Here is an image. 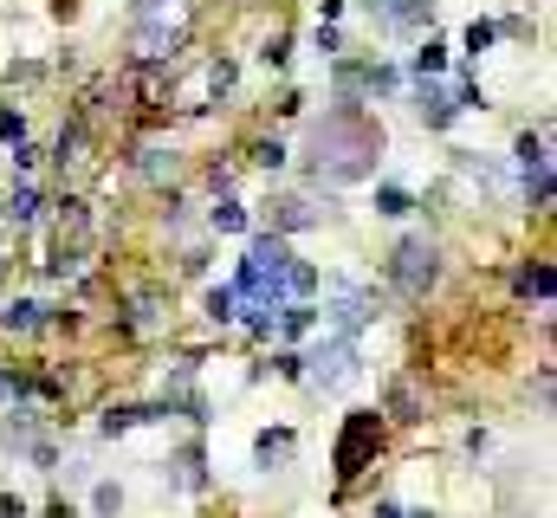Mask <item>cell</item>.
<instances>
[{
	"label": "cell",
	"mask_w": 557,
	"mask_h": 518,
	"mask_svg": "<svg viewBox=\"0 0 557 518\" xmlns=\"http://www.w3.org/2000/svg\"><path fill=\"white\" fill-rule=\"evenodd\" d=\"M305 156H311V175H318V182H363V175L376 169V156H383V124L363 117L357 104H337V111H324L318 124H311Z\"/></svg>",
	"instance_id": "6da1fadb"
},
{
	"label": "cell",
	"mask_w": 557,
	"mask_h": 518,
	"mask_svg": "<svg viewBox=\"0 0 557 518\" xmlns=\"http://www.w3.org/2000/svg\"><path fill=\"white\" fill-rule=\"evenodd\" d=\"M285 272H292V253H285V240L279 234H260L247 247V259H240V279H234V292H240V305H285Z\"/></svg>",
	"instance_id": "7a4b0ae2"
},
{
	"label": "cell",
	"mask_w": 557,
	"mask_h": 518,
	"mask_svg": "<svg viewBox=\"0 0 557 518\" xmlns=\"http://www.w3.org/2000/svg\"><path fill=\"white\" fill-rule=\"evenodd\" d=\"M376 441H383V421H376L370 408H350L344 434H337V447H331V467H337V480H357V473L370 467Z\"/></svg>",
	"instance_id": "3957f363"
},
{
	"label": "cell",
	"mask_w": 557,
	"mask_h": 518,
	"mask_svg": "<svg viewBox=\"0 0 557 518\" xmlns=\"http://www.w3.org/2000/svg\"><path fill=\"white\" fill-rule=\"evenodd\" d=\"M389 279H396L402 298H421L434 279H441V247H434V240H421V234H409V240L396 247V259H389Z\"/></svg>",
	"instance_id": "277c9868"
},
{
	"label": "cell",
	"mask_w": 557,
	"mask_h": 518,
	"mask_svg": "<svg viewBox=\"0 0 557 518\" xmlns=\"http://www.w3.org/2000/svg\"><path fill=\"white\" fill-rule=\"evenodd\" d=\"M305 363V376L318 389H344L350 376H357V337H324L318 350H311V357H298Z\"/></svg>",
	"instance_id": "5b68a950"
},
{
	"label": "cell",
	"mask_w": 557,
	"mask_h": 518,
	"mask_svg": "<svg viewBox=\"0 0 557 518\" xmlns=\"http://www.w3.org/2000/svg\"><path fill=\"white\" fill-rule=\"evenodd\" d=\"M324 324H331V337H357L363 324H376V298L370 292H350V285H331Z\"/></svg>",
	"instance_id": "8992f818"
},
{
	"label": "cell",
	"mask_w": 557,
	"mask_h": 518,
	"mask_svg": "<svg viewBox=\"0 0 557 518\" xmlns=\"http://www.w3.org/2000/svg\"><path fill=\"white\" fill-rule=\"evenodd\" d=\"M415 111H421V124H428V130H447L460 117V104H454V91H447V85L421 78V85H415Z\"/></svg>",
	"instance_id": "52a82bcc"
},
{
	"label": "cell",
	"mask_w": 557,
	"mask_h": 518,
	"mask_svg": "<svg viewBox=\"0 0 557 518\" xmlns=\"http://www.w3.org/2000/svg\"><path fill=\"white\" fill-rule=\"evenodd\" d=\"M182 46V20H143V33H137V52L149 65L156 59H169V52Z\"/></svg>",
	"instance_id": "ba28073f"
},
{
	"label": "cell",
	"mask_w": 557,
	"mask_h": 518,
	"mask_svg": "<svg viewBox=\"0 0 557 518\" xmlns=\"http://www.w3.org/2000/svg\"><path fill=\"white\" fill-rule=\"evenodd\" d=\"M266 214H273V234H279V240H285V234H305V227H318V208H311V201H298V195H279Z\"/></svg>",
	"instance_id": "9c48e42d"
},
{
	"label": "cell",
	"mask_w": 557,
	"mask_h": 518,
	"mask_svg": "<svg viewBox=\"0 0 557 518\" xmlns=\"http://www.w3.org/2000/svg\"><path fill=\"white\" fill-rule=\"evenodd\" d=\"M370 7L383 13V26H396V33H415V26L434 13V0H370Z\"/></svg>",
	"instance_id": "30bf717a"
},
{
	"label": "cell",
	"mask_w": 557,
	"mask_h": 518,
	"mask_svg": "<svg viewBox=\"0 0 557 518\" xmlns=\"http://www.w3.org/2000/svg\"><path fill=\"white\" fill-rule=\"evenodd\" d=\"M39 324H46V305H39V298H13V305H0V331H39Z\"/></svg>",
	"instance_id": "8fae6325"
},
{
	"label": "cell",
	"mask_w": 557,
	"mask_h": 518,
	"mask_svg": "<svg viewBox=\"0 0 557 518\" xmlns=\"http://www.w3.org/2000/svg\"><path fill=\"white\" fill-rule=\"evenodd\" d=\"M0 214H7L13 227H33V221H39V188H33V182H20L13 195H0Z\"/></svg>",
	"instance_id": "7c38bea8"
},
{
	"label": "cell",
	"mask_w": 557,
	"mask_h": 518,
	"mask_svg": "<svg viewBox=\"0 0 557 518\" xmlns=\"http://www.w3.org/2000/svg\"><path fill=\"white\" fill-rule=\"evenodd\" d=\"M253 460H260V467H285V460H292V434H285V428H260Z\"/></svg>",
	"instance_id": "4fadbf2b"
},
{
	"label": "cell",
	"mask_w": 557,
	"mask_h": 518,
	"mask_svg": "<svg viewBox=\"0 0 557 518\" xmlns=\"http://www.w3.org/2000/svg\"><path fill=\"white\" fill-rule=\"evenodd\" d=\"M137 175H149V182H162V175H175V149H162V143H149L143 156H137Z\"/></svg>",
	"instance_id": "5bb4252c"
},
{
	"label": "cell",
	"mask_w": 557,
	"mask_h": 518,
	"mask_svg": "<svg viewBox=\"0 0 557 518\" xmlns=\"http://www.w3.org/2000/svg\"><path fill=\"white\" fill-rule=\"evenodd\" d=\"M208 318L214 324H234L240 318V292H234V285H214V292H208Z\"/></svg>",
	"instance_id": "9a60e30c"
},
{
	"label": "cell",
	"mask_w": 557,
	"mask_h": 518,
	"mask_svg": "<svg viewBox=\"0 0 557 518\" xmlns=\"http://www.w3.org/2000/svg\"><path fill=\"white\" fill-rule=\"evenodd\" d=\"M311 324H318V311H311V305H279V331L285 337H311Z\"/></svg>",
	"instance_id": "2e32d148"
},
{
	"label": "cell",
	"mask_w": 557,
	"mask_h": 518,
	"mask_svg": "<svg viewBox=\"0 0 557 518\" xmlns=\"http://www.w3.org/2000/svg\"><path fill=\"white\" fill-rule=\"evenodd\" d=\"M415 201H409V188H396V182H383L376 188V214H389V221H402V214H409Z\"/></svg>",
	"instance_id": "e0dca14e"
},
{
	"label": "cell",
	"mask_w": 557,
	"mask_h": 518,
	"mask_svg": "<svg viewBox=\"0 0 557 518\" xmlns=\"http://www.w3.org/2000/svg\"><path fill=\"white\" fill-rule=\"evenodd\" d=\"M208 221H214V234H240V227H247V208H240V201H214Z\"/></svg>",
	"instance_id": "ac0fdd59"
},
{
	"label": "cell",
	"mask_w": 557,
	"mask_h": 518,
	"mask_svg": "<svg viewBox=\"0 0 557 518\" xmlns=\"http://www.w3.org/2000/svg\"><path fill=\"white\" fill-rule=\"evenodd\" d=\"M389 415H396V421H421V402H415V389H409V383L389 389Z\"/></svg>",
	"instance_id": "d6986e66"
},
{
	"label": "cell",
	"mask_w": 557,
	"mask_h": 518,
	"mask_svg": "<svg viewBox=\"0 0 557 518\" xmlns=\"http://www.w3.org/2000/svg\"><path fill=\"white\" fill-rule=\"evenodd\" d=\"M415 72H421V78H441V72H447V46H434V39H428V46L415 52Z\"/></svg>",
	"instance_id": "ffe728a7"
},
{
	"label": "cell",
	"mask_w": 557,
	"mask_h": 518,
	"mask_svg": "<svg viewBox=\"0 0 557 518\" xmlns=\"http://www.w3.org/2000/svg\"><path fill=\"white\" fill-rule=\"evenodd\" d=\"M519 292L525 298H551V266H525L519 272Z\"/></svg>",
	"instance_id": "44dd1931"
},
{
	"label": "cell",
	"mask_w": 557,
	"mask_h": 518,
	"mask_svg": "<svg viewBox=\"0 0 557 518\" xmlns=\"http://www.w3.org/2000/svg\"><path fill=\"white\" fill-rule=\"evenodd\" d=\"M247 331H253V337H273V331H279V311H273V305H253Z\"/></svg>",
	"instance_id": "7402d4cb"
},
{
	"label": "cell",
	"mask_w": 557,
	"mask_h": 518,
	"mask_svg": "<svg viewBox=\"0 0 557 518\" xmlns=\"http://www.w3.org/2000/svg\"><path fill=\"white\" fill-rule=\"evenodd\" d=\"M493 39H499V26H493V20H473V26H467V52H486Z\"/></svg>",
	"instance_id": "603a6c76"
},
{
	"label": "cell",
	"mask_w": 557,
	"mask_h": 518,
	"mask_svg": "<svg viewBox=\"0 0 557 518\" xmlns=\"http://www.w3.org/2000/svg\"><path fill=\"white\" fill-rule=\"evenodd\" d=\"M0 136H7V143H13V149H20V143H26V117H20V111H13V104H7V111H0Z\"/></svg>",
	"instance_id": "cb8c5ba5"
},
{
	"label": "cell",
	"mask_w": 557,
	"mask_h": 518,
	"mask_svg": "<svg viewBox=\"0 0 557 518\" xmlns=\"http://www.w3.org/2000/svg\"><path fill=\"white\" fill-rule=\"evenodd\" d=\"M253 162H260V169H279V162H285V143H279V136H266V143L253 149Z\"/></svg>",
	"instance_id": "d4e9b609"
},
{
	"label": "cell",
	"mask_w": 557,
	"mask_h": 518,
	"mask_svg": "<svg viewBox=\"0 0 557 518\" xmlns=\"http://www.w3.org/2000/svg\"><path fill=\"white\" fill-rule=\"evenodd\" d=\"M91 506H98V518H117V506H124V493H117V486H98V493H91Z\"/></svg>",
	"instance_id": "484cf974"
},
{
	"label": "cell",
	"mask_w": 557,
	"mask_h": 518,
	"mask_svg": "<svg viewBox=\"0 0 557 518\" xmlns=\"http://www.w3.org/2000/svg\"><path fill=\"white\" fill-rule=\"evenodd\" d=\"M208 91H214V98H227V91H234V65H214V72H208Z\"/></svg>",
	"instance_id": "4316f807"
},
{
	"label": "cell",
	"mask_w": 557,
	"mask_h": 518,
	"mask_svg": "<svg viewBox=\"0 0 557 518\" xmlns=\"http://www.w3.org/2000/svg\"><path fill=\"white\" fill-rule=\"evenodd\" d=\"M285 46H292V39H285V33H273V39H266V52H260V59H266V65H285V59H292Z\"/></svg>",
	"instance_id": "83f0119b"
},
{
	"label": "cell",
	"mask_w": 557,
	"mask_h": 518,
	"mask_svg": "<svg viewBox=\"0 0 557 518\" xmlns=\"http://www.w3.org/2000/svg\"><path fill=\"white\" fill-rule=\"evenodd\" d=\"M130 7H137V13H143V20H156V13H162V7H169V0H130Z\"/></svg>",
	"instance_id": "f1b7e54d"
},
{
	"label": "cell",
	"mask_w": 557,
	"mask_h": 518,
	"mask_svg": "<svg viewBox=\"0 0 557 518\" xmlns=\"http://www.w3.org/2000/svg\"><path fill=\"white\" fill-rule=\"evenodd\" d=\"M52 13H59V20H72V13H78V0H52Z\"/></svg>",
	"instance_id": "f546056e"
},
{
	"label": "cell",
	"mask_w": 557,
	"mask_h": 518,
	"mask_svg": "<svg viewBox=\"0 0 557 518\" xmlns=\"http://www.w3.org/2000/svg\"><path fill=\"white\" fill-rule=\"evenodd\" d=\"M46 518H72V506H65V499H52V506H46Z\"/></svg>",
	"instance_id": "4dcf8cb0"
},
{
	"label": "cell",
	"mask_w": 557,
	"mask_h": 518,
	"mask_svg": "<svg viewBox=\"0 0 557 518\" xmlns=\"http://www.w3.org/2000/svg\"><path fill=\"white\" fill-rule=\"evenodd\" d=\"M376 518H402V506H389V499H383V506H376Z\"/></svg>",
	"instance_id": "1f68e13d"
},
{
	"label": "cell",
	"mask_w": 557,
	"mask_h": 518,
	"mask_svg": "<svg viewBox=\"0 0 557 518\" xmlns=\"http://www.w3.org/2000/svg\"><path fill=\"white\" fill-rule=\"evenodd\" d=\"M402 518H434V512H402Z\"/></svg>",
	"instance_id": "d6a6232c"
}]
</instances>
